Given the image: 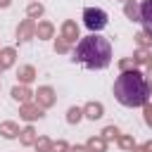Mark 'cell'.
Wrapping results in <instances>:
<instances>
[{
  "label": "cell",
  "mask_w": 152,
  "mask_h": 152,
  "mask_svg": "<svg viewBox=\"0 0 152 152\" xmlns=\"http://www.w3.org/2000/svg\"><path fill=\"white\" fill-rule=\"evenodd\" d=\"M140 24L145 26V31L152 36V0H145L140 5Z\"/></svg>",
  "instance_id": "cell-4"
},
{
  "label": "cell",
  "mask_w": 152,
  "mask_h": 152,
  "mask_svg": "<svg viewBox=\"0 0 152 152\" xmlns=\"http://www.w3.org/2000/svg\"><path fill=\"white\" fill-rule=\"evenodd\" d=\"M150 83L140 71H124L114 81V97L124 107H142L150 100Z\"/></svg>",
  "instance_id": "cell-1"
},
{
  "label": "cell",
  "mask_w": 152,
  "mask_h": 152,
  "mask_svg": "<svg viewBox=\"0 0 152 152\" xmlns=\"http://www.w3.org/2000/svg\"><path fill=\"white\" fill-rule=\"evenodd\" d=\"M74 59L78 64H83L86 69H107L112 62V43L97 33L86 36L78 40L76 50H74Z\"/></svg>",
  "instance_id": "cell-2"
},
{
  "label": "cell",
  "mask_w": 152,
  "mask_h": 152,
  "mask_svg": "<svg viewBox=\"0 0 152 152\" xmlns=\"http://www.w3.org/2000/svg\"><path fill=\"white\" fill-rule=\"evenodd\" d=\"M83 24H86L93 33H97V31H102V28L109 24V17H107V12L100 10V7H86V10H83Z\"/></svg>",
  "instance_id": "cell-3"
}]
</instances>
